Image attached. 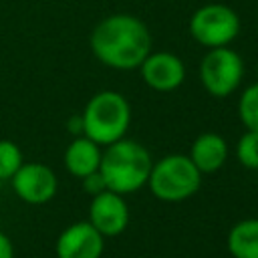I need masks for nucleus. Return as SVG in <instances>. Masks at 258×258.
<instances>
[{"label": "nucleus", "instance_id": "1", "mask_svg": "<svg viewBox=\"0 0 258 258\" xmlns=\"http://www.w3.org/2000/svg\"><path fill=\"white\" fill-rule=\"evenodd\" d=\"M91 50L95 58L119 71L139 69L151 52V32L147 24L133 14H111L95 24L91 32Z\"/></svg>", "mask_w": 258, "mask_h": 258}, {"label": "nucleus", "instance_id": "2", "mask_svg": "<svg viewBox=\"0 0 258 258\" xmlns=\"http://www.w3.org/2000/svg\"><path fill=\"white\" fill-rule=\"evenodd\" d=\"M151 167V153L141 143L123 137L105 147L99 171L107 183V189L127 196L147 185Z\"/></svg>", "mask_w": 258, "mask_h": 258}, {"label": "nucleus", "instance_id": "3", "mask_svg": "<svg viewBox=\"0 0 258 258\" xmlns=\"http://www.w3.org/2000/svg\"><path fill=\"white\" fill-rule=\"evenodd\" d=\"M81 119L83 135L107 147L125 137L131 125V105L121 93L105 89L87 101Z\"/></svg>", "mask_w": 258, "mask_h": 258}, {"label": "nucleus", "instance_id": "4", "mask_svg": "<svg viewBox=\"0 0 258 258\" xmlns=\"http://www.w3.org/2000/svg\"><path fill=\"white\" fill-rule=\"evenodd\" d=\"M202 173L183 153H169L151 167L147 187L161 202H183L198 194Z\"/></svg>", "mask_w": 258, "mask_h": 258}, {"label": "nucleus", "instance_id": "5", "mask_svg": "<svg viewBox=\"0 0 258 258\" xmlns=\"http://www.w3.org/2000/svg\"><path fill=\"white\" fill-rule=\"evenodd\" d=\"M187 28L191 38L206 48L230 46L240 34V16L228 4L210 2L194 10Z\"/></svg>", "mask_w": 258, "mask_h": 258}, {"label": "nucleus", "instance_id": "6", "mask_svg": "<svg viewBox=\"0 0 258 258\" xmlns=\"http://www.w3.org/2000/svg\"><path fill=\"white\" fill-rule=\"evenodd\" d=\"M244 79V60L230 46L208 48L206 56L200 62V81L202 87L218 99L230 97L238 91Z\"/></svg>", "mask_w": 258, "mask_h": 258}, {"label": "nucleus", "instance_id": "7", "mask_svg": "<svg viewBox=\"0 0 258 258\" xmlns=\"http://www.w3.org/2000/svg\"><path fill=\"white\" fill-rule=\"evenodd\" d=\"M10 181L18 200L30 206L48 204L58 191V177L54 169L40 161H24Z\"/></svg>", "mask_w": 258, "mask_h": 258}, {"label": "nucleus", "instance_id": "8", "mask_svg": "<svg viewBox=\"0 0 258 258\" xmlns=\"http://www.w3.org/2000/svg\"><path fill=\"white\" fill-rule=\"evenodd\" d=\"M143 83L157 93H171L185 81L183 60L169 50H151L139 64Z\"/></svg>", "mask_w": 258, "mask_h": 258}, {"label": "nucleus", "instance_id": "9", "mask_svg": "<svg viewBox=\"0 0 258 258\" xmlns=\"http://www.w3.org/2000/svg\"><path fill=\"white\" fill-rule=\"evenodd\" d=\"M129 206L121 194L105 189L93 196L89 204V222L103 234L105 238H115L123 234L129 226Z\"/></svg>", "mask_w": 258, "mask_h": 258}, {"label": "nucleus", "instance_id": "10", "mask_svg": "<svg viewBox=\"0 0 258 258\" xmlns=\"http://www.w3.org/2000/svg\"><path fill=\"white\" fill-rule=\"evenodd\" d=\"M56 258H101L105 252V236L89 222L67 226L54 244Z\"/></svg>", "mask_w": 258, "mask_h": 258}, {"label": "nucleus", "instance_id": "11", "mask_svg": "<svg viewBox=\"0 0 258 258\" xmlns=\"http://www.w3.org/2000/svg\"><path fill=\"white\" fill-rule=\"evenodd\" d=\"M228 153H230L228 141L216 131H206L194 139L187 157L191 159V163L198 167L202 175H208L224 167Z\"/></svg>", "mask_w": 258, "mask_h": 258}, {"label": "nucleus", "instance_id": "12", "mask_svg": "<svg viewBox=\"0 0 258 258\" xmlns=\"http://www.w3.org/2000/svg\"><path fill=\"white\" fill-rule=\"evenodd\" d=\"M101 157H103L101 145L95 143L93 139H89L87 135H79L67 145L64 155H62V163H64V169L73 177L83 179L89 173L99 171Z\"/></svg>", "mask_w": 258, "mask_h": 258}, {"label": "nucleus", "instance_id": "13", "mask_svg": "<svg viewBox=\"0 0 258 258\" xmlns=\"http://www.w3.org/2000/svg\"><path fill=\"white\" fill-rule=\"evenodd\" d=\"M226 248L232 258H258V218L236 222L226 236Z\"/></svg>", "mask_w": 258, "mask_h": 258}, {"label": "nucleus", "instance_id": "14", "mask_svg": "<svg viewBox=\"0 0 258 258\" xmlns=\"http://www.w3.org/2000/svg\"><path fill=\"white\" fill-rule=\"evenodd\" d=\"M238 117L248 131H258V81L248 85L238 99Z\"/></svg>", "mask_w": 258, "mask_h": 258}, {"label": "nucleus", "instance_id": "15", "mask_svg": "<svg viewBox=\"0 0 258 258\" xmlns=\"http://www.w3.org/2000/svg\"><path fill=\"white\" fill-rule=\"evenodd\" d=\"M22 163V149L10 139H0V179H10Z\"/></svg>", "mask_w": 258, "mask_h": 258}, {"label": "nucleus", "instance_id": "16", "mask_svg": "<svg viewBox=\"0 0 258 258\" xmlns=\"http://www.w3.org/2000/svg\"><path fill=\"white\" fill-rule=\"evenodd\" d=\"M236 157L246 169H258V131H244L236 143Z\"/></svg>", "mask_w": 258, "mask_h": 258}, {"label": "nucleus", "instance_id": "17", "mask_svg": "<svg viewBox=\"0 0 258 258\" xmlns=\"http://www.w3.org/2000/svg\"><path fill=\"white\" fill-rule=\"evenodd\" d=\"M81 181H83V191H87V194H91V196H97V194H101V191L107 189V183H105L101 171L89 173V175L83 177Z\"/></svg>", "mask_w": 258, "mask_h": 258}, {"label": "nucleus", "instance_id": "18", "mask_svg": "<svg viewBox=\"0 0 258 258\" xmlns=\"http://www.w3.org/2000/svg\"><path fill=\"white\" fill-rule=\"evenodd\" d=\"M0 258H14L12 240H10L8 234H4L2 230H0Z\"/></svg>", "mask_w": 258, "mask_h": 258}, {"label": "nucleus", "instance_id": "19", "mask_svg": "<svg viewBox=\"0 0 258 258\" xmlns=\"http://www.w3.org/2000/svg\"><path fill=\"white\" fill-rule=\"evenodd\" d=\"M67 129H69V131H71L75 137L83 135V119H81V115L69 117V121H67Z\"/></svg>", "mask_w": 258, "mask_h": 258}, {"label": "nucleus", "instance_id": "20", "mask_svg": "<svg viewBox=\"0 0 258 258\" xmlns=\"http://www.w3.org/2000/svg\"><path fill=\"white\" fill-rule=\"evenodd\" d=\"M256 77H258V62H256Z\"/></svg>", "mask_w": 258, "mask_h": 258}]
</instances>
